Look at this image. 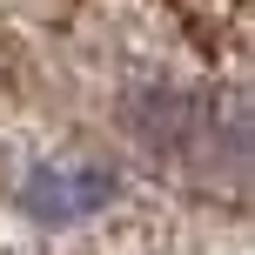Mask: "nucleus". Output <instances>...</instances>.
I'll return each mask as SVG.
<instances>
[{
	"label": "nucleus",
	"mask_w": 255,
	"mask_h": 255,
	"mask_svg": "<svg viewBox=\"0 0 255 255\" xmlns=\"http://www.w3.org/2000/svg\"><path fill=\"white\" fill-rule=\"evenodd\" d=\"M188 154L222 181H255V94H202Z\"/></svg>",
	"instance_id": "1"
},
{
	"label": "nucleus",
	"mask_w": 255,
	"mask_h": 255,
	"mask_svg": "<svg viewBox=\"0 0 255 255\" xmlns=\"http://www.w3.org/2000/svg\"><path fill=\"white\" fill-rule=\"evenodd\" d=\"M115 202V175L94 161H40L34 175L20 181V208L47 229H67V222H88Z\"/></svg>",
	"instance_id": "2"
},
{
	"label": "nucleus",
	"mask_w": 255,
	"mask_h": 255,
	"mask_svg": "<svg viewBox=\"0 0 255 255\" xmlns=\"http://www.w3.org/2000/svg\"><path fill=\"white\" fill-rule=\"evenodd\" d=\"M128 128H134V141H148V148H168V154H188L195 141V115H202V94L175 88V81H141L134 94H128Z\"/></svg>",
	"instance_id": "3"
}]
</instances>
